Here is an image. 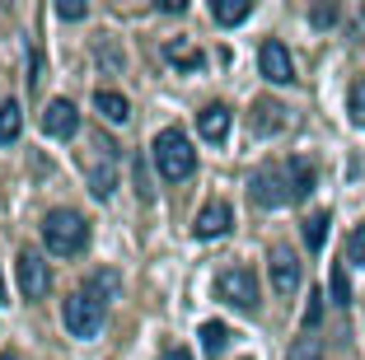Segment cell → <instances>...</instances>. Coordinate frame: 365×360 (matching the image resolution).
Wrapping results in <instances>:
<instances>
[{
	"mask_svg": "<svg viewBox=\"0 0 365 360\" xmlns=\"http://www.w3.org/2000/svg\"><path fill=\"white\" fill-rule=\"evenodd\" d=\"M160 360H192V356H187V351H182V346H169V351H164Z\"/></svg>",
	"mask_w": 365,
	"mask_h": 360,
	"instance_id": "obj_29",
	"label": "cell"
},
{
	"mask_svg": "<svg viewBox=\"0 0 365 360\" xmlns=\"http://www.w3.org/2000/svg\"><path fill=\"white\" fill-rule=\"evenodd\" d=\"M103 318H108V304L98 295H89V290H76L71 299H61V323H66V332L80 337V341L98 337V332H103Z\"/></svg>",
	"mask_w": 365,
	"mask_h": 360,
	"instance_id": "obj_3",
	"label": "cell"
},
{
	"mask_svg": "<svg viewBox=\"0 0 365 360\" xmlns=\"http://www.w3.org/2000/svg\"><path fill=\"white\" fill-rule=\"evenodd\" d=\"M85 290H89V295H98V299L108 304V299H118V295H122V276H118V272H94Z\"/></svg>",
	"mask_w": 365,
	"mask_h": 360,
	"instance_id": "obj_18",
	"label": "cell"
},
{
	"mask_svg": "<svg viewBox=\"0 0 365 360\" xmlns=\"http://www.w3.org/2000/svg\"><path fill=\"white\" fill-rule=\"evenodd\" d=\"M0 360H14V356H10V351H0Z\"/></svg>",
	"mask_w": 365,
	"mask_h": 360,
	"instance_id": "obj_31",
	"label": "cell"
},
{
	"mask_svg": "<svg viewBox=\"0 0 365 360\" xmlns=\"http://www.w3.org/2000/svg\"><path fill=\"white\" fill-rule=\"evenodd\" d=\"M328 211H319V215H309V220H304V244H309V253H319L323 248V239H328Z\"/></svg>",
	"mask_w": 365,
	"mask_h": 360,
	"instance_id": "obj_20",
	"label": "cell"
},
{
	"mask_svg": "<svg viewBox=\"0 0 365 360\" xmlns=\"http://www.w3.org/2000/svg\"><path fill=\"white\" fill-rule=\"evenodd\" d=\"M43 131H47V136H56V140H71L80 131L76 103H71V98H52V103H47V113H43Z\"/></svg>",
	"mask_w": 365,
	"mask_h": 360,
	"instance_id": "obj_8",
	"label": "cell"
},
{
	"mask_svg": "<svg viewBox=\"0 0 365 360\" xmlns=\"http://www.w3.org/2000/svg\"><path fill=\"white\" fill-rule=\"evenodd\" d=\"M319 318H323V295H319V290H309V309H304V332L319 328Z\"/></svg>",
	"mask_w": 365,
	"mask_h": 360,
	"instance_id": "obj_26",
	"label": "cell"
},
{
	"mask_svg": "<svg viewBox=\"0 0 365 360\" xmlns=\"http://www.w3.org/2000/svg\"><path fill=\"white\" fill-rule=\"evenodd\" d=\"M47 286H52L47 257L38 253V248H24V253H19V290H24V299H43Z\"/></svg>",
	"mask_w": 365,
	"mask_h": 360,
	"instance_id": "obj_5",
	"label": "cell"
},
{
	"mask_svg": "<svg viewBox=\"0 0 365 360\" xmlns=\"http://www.w3.org/2000/svg\"><path fill=\"white\" fill-rule=\"evenodd\" d=\"M164 56H169L178 71H202V52H197L192 43H169V47H164Z\"/></svg>",
	"mask_w": 365,
	"mask_h": 360,
	"instance_id": "obj_19",
	"label": "cell"
},
{
	"mask_svg": "<svg viewBox=\"0 0 365 360\" xmlns=\"http://www.w3.org/2000/svg\"><path fill=\"white\" fill-rule=\"evenodd\" d=\"M286 360H323V341L314 337V332H304V337L290 341V356Z\"/></svg>",
	"mask_w": 365,
	"mask_h": 360,
	"instance_id": "obj_21",
	"label": "cell"
},
{
	"mask_svg": "<svg viewBox=\"0 0 365 360\" xmlns=\"http://www.w3.org/2000/svg\"><path fill=\"white\" fill-rule=\"evenodd\" d=\"M43 244H47V253H56V257H76V253H85V244H89V220L80 211H47L43 215Z\"/></svg>",
	"mask_w": 365,
	"mask_h": 360,
	"instance_id": "obj_2",
	"label": "cell"
},
{
	"mask_svg": "<svg viewBox=\"0 0 365 360\" xmlns=\"http://www.w3.org/2000/svg\"><path fill=\"white\" fill-rule=\"evenodd\" d=\"M0 304H5V276H0Z\"/></svg>",
	"mask_w": 365,
	"mask_h": 360,
	"instance_id": "obj_30",
	"label": "cell"
},
{
	"mask_svg": "<svg viewBox=\"0 0 365 360\" xmlns=\"http://www.w3.org/2000/svg\"><path fill=\"white\" fill-rule=\"evenodd\" d=\"M309 19H314V29H333V24H337V10H333V5H314Z\"/></svg>",
	"mask_w": 365,
	"mask_h": 360,
	"instance_id": "obj_28",
	"label": "cell"
},
{
	"mask_svg": "<svg viewBox=\"0 0 365 360\" xmlns=\"http://www.w3.org/2000/svg\"><path fill=\"white\" fill-rule=\"evenodd\" d=\"M56 14H61V19H89V5H85V0H61Z\"/></svg>",
	"mask_w": 365,
	"mask_h": 360,
	"instance_id": "obj_27",
	"label": "cell"
},
{
	"mask_svg": "<svg viewBox=\"0 0 365 360\" xmlns=\"http://www.w3.org/2000/svg\"><path fill=\"white\" fill-rule=\"evenodd\" d=\"M150 159H155V169H160L164 182H182V178H192V169H197V150L178 127H164L160 136H155Z\"/></svg>",
	"mask_w": 365,
	"mask_h": 360,
	"instance_id": "obj_1",
	"label": "cell"
},
{
	"mask_svg": "<svg viewBox=\"0 0 365 360\" xmlns=\"http://www.w3.org/2000/svg\"><path fill=\"white\" fill-rule=\"evenodd\" d=\"M248 197L258 206H286L290 202V182H286V169H258L253 173V182H248Z\"/></svg>",
	"mask_w": 365,
	"mask_h": 360,
	"instance_id": "obj_6",
	"label": "cell"
},
{
	"mask_svg": "<svg viewBox=\"0 0 365 360\" xmlns=\"http://www.w3.org/2000/svg\"><path fill=\"white\" fill-rule=\"evenodd\" d=\"M258 66H262V75H267L272 85H290V80H295V61H290V52L277 43V38H272V43H262Z\"/></svg>",
	"mask_w": 365,
	"mask_h": 360,
	"instance_id": "obj_9",
	"label": "cell"
},
{
	"mask_svg": "<svg viewBox=\"0 0 365 360\" xmlns=\"http://www.w3.org/2000/svg\"><path fill=\"white\" fill-rule=\"evenodd\" d=\"M346 113H351L356 127H365V75L351 80V89H346Z\"/></svg>",
	"mask_w": 365,
	"mask_h": 360,
	"instance_id": "obj_22",
	"label": "cell"
},
{
	"mask_svg": "<svg viewBox=\"0 0 365 360\" xmlns=\"http://www.w3.org/2000/svg\"><path fill=\"white\" fill-rule=\"evenodd\" d=\"M346 262L365 267V225H356V230L346 234Z\"/></svg>",
	"mask_w": 365,
	"mask_h": 360,
	"instance_id": "obj_24",
	"label": "cell"
},
{
	"mask_svg": "<svg viewBox=\"0 0 365 360\" xmlns=\"http://www.w3.org/2000/svg\"><path fill=\"white\" fill-rule=\"evenodd\" d=\"M197 131H202V140H225V136H230V108H225V103L202 108V117H197Z\"/></svg>",
	"mask_w": 365,
	"mask_h": 360,
	"instance_id": "obj_14",
	"label": "cell"
},
{
	"mask_svg": "<svg viewBox=\"0 0 365 360\" xmlns=\"http://www.w3.org/2000/svg\"><path fill=\"white\" fill-rule=\"evenodd\" d=\"M211 14H215V24H244L253 14V0H215Z\"/></svg>",
	"mask_w": 365,
	"mask_h": 360,
	"instance_id": "obj_17",
	"label": "cell"
},
{
	"mask_svg": "<svg viewBox=\"0 0 365 360\" xmlns=\"http://www.w3.org/2000/svg\"><path fill=\"white\" fill-rule=\"evenodd\" d=\"M286 182H290V202H304L314 192V182H319V173H314L309 159H290L286 164Z\"/></svg>",
	"mask_w": 365,
	"mask_h": 360,
	"instance_id": "obj_13",
	"label": "cell"
},
{
	"mask_svg": "<svg viewBox=\"0 0 365 360\" xmlns=\"http://www.w3.org/2000/svg\"><path fill=\"white\" fill-rule=\"evenodd\" d=\"M94 108L108 117V122H113V127H122V122L131 117V103L122 94H113V89H98V94H94Z\"/></svg>",
	"mask_w": 365,
	"mask_h": 360,
	"instance_id": "obj_15",
	"label": "cell"
},
{
	"mask_svg": "<svg viewBox=\"0 0 365 360\" xmlns=\"http://www.w3.org/2000/svg\"><path fill=\"white\" fill-rule=\"evenodd\" d=\"M272 290H277V295H295V290H300V257L290 253V248H277V253H272Z\"/></svg>",
	"mask_w": 365,
	"mask_h": 360,
	"instance_id": "obj_10",
	"label": "cell"
},
{
	"mask_svg": "<svg viewBox=\"0 0 365 360\" xmlns=\"http://www.w3.org/2000/svg\"><path fill=\"white\" fill-rule=\"evenodd\" d=\"M19 131H24V108L14 103V98H5V103H0V145H14Z\"/></svg>",
	"mask_w": 365,
	"mask_h": 360,
	"instance_id": "obj_16",
	"label": "cell"
},
{
	"mask_svg": "<svg viewBox=\"0 0 365 360\" xmlns=\"http://www.w3.org/2000/svg\"><path fill=\"white\" fill-rule=\"evenodd\" d=\"M225 341H230L225 323H202V346L206 351H225Z\"/></svg>",
	"mask_w": 365,
	"mask_h": 360,
	"instance_id": "obj_23",
	"label": "cell"
},
{
	"mask_svg": "<svg viewBox=\"0 0 365 360\" xmlns=\"http://www.w3.org/2000/svg\"><path fill=\"white\" fill-rule=\"evenodd\" d=\"M215 299L239 309V314H253L258 309V281H253V272L248 267H225V272L215 276Z\"/></svg>",
	"mask_w": 365,
	"mask_h": 360,
	"instance_id": "obj_4",
	"label": "cell"
},
{
	"mask_svg": "<svg viewBox=\"0 0 365 360\" xmlns=\"http://www.w3.org/2000/svg\"><path fill=\"white\" fill-rule=\"evenodd\" d=\"M333 304H351V281H346V267H333Z\"/></svg>",
	"mask_w": 365,
	"mask_h": 360,
	"instance_id": "obj_25",
	"label": "cell"
},
{
	"mask_svg": "<svg viewBox=\"0 0 365 360\" xmlns=\"http://www.w3.org/2000/svg\"><path fill=\"white\" fill-rule=\"evenodd\" d=\"M230 225H235V211L225 202H206L197 225H192V234L197 239H220V234H230Z\"/></svg>",
	"mask_w": 365,
	"mask_h": 360,
	"instance_id": "obj_11",
	"label": "cell"
},
{
	"mask_svg": "<svg viewBox=\"0 0 365 360\" xmlns=\"http://www.w3.org/2000/svg\"><path fill=\"white\" fill-rule=\"evenodd\" d=\"M281 127H286V108L277 98H258L253 103V136H277Z\"/></svg>",
	"mask_w": 365,
	"mask_h": 360,
	"instance_id": "obj_12",
	"label": "cell"
},
{
	"mask_svg": "<svg viewBox=\"0 0 365 360\" xmlns=\"http://www.w3.org/2000/svg\"><path fill=\"white\" fill-rule=\"evenodd\" d=\"M85 178H89V192H94L98 202H108V197H113V187H118V155H113L108 136H98V164H89Z\"/></svg>",
	"mask_w": 365,
	"mask_h": 360,
	"instance_id": "obj_7",
	"label": "cell"
}]
</instances>
